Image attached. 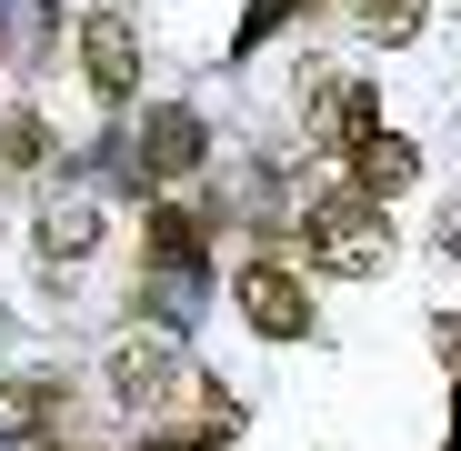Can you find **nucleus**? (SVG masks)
<instances>
[{"label":"nucleus","instance_id":"f257e3e1","mask_svg":"<svg viewBox=\"0 0 461 451\" xmlns=\"http://www.w3.org/2000/svg\"><path fill=\"white\" fill-rule=\"evenodd\" d=\"M301 251H312L321 271H341V281H371L381 261H392V221H381V201H361V191H321L312 221H301Z\"/></svg>","mask_w":461,"mask_h":451},{"label":"nucleus","instance_id":"f03ea898","mask_svg":"<svg viewBox=\"0 0 461 451\" xmlns=\"http://www.w3.org/2000/svg\"><path fill=\"white\" fill-rule=\"evenodd\" d=\"M111 392H121L131 411H171V401L191 392L181 341H171V331H131V341H111Z\"/></svg>","mask_w":461,"mask_h":451},{"label":"nucleus","instance_id":"7ed1b4c3","mask_svg":"<svg viewBox=\"0 0 461 451\" xmlns=\"http://www.w3.org/2000/svg\"><path fill=\"white\" fill-rule=\"evenodd\" d=\"M81 70H91L101 101H121V91L140 81V31H131L121 11H91V21H81Z\"/></svg>","mask_w":461,"mask_h":451},{"label":"nucleus","instance_id":"20e7f679","mask_svg":"<svg viewBox=\"0 0 461 451\" xmlns=\"http://www.w3.org/2000/svg\"><path fill=\"white\" fill-rule=\"evenodd\" d=\"M371 131H381L371 81H321V91H312V140H321V150H361Z\"/></svg>","mask_w":461,"mask_h":451},{"label":"nucleus","instance_id":"39448f33","mask_svg":"<svg viewBox=\"0 0 461 451\" xmlns=\"http://www.w3.org/2000/svg\"><path fill=\"white\" fill-rule=\"evenodd\" d=\"M241 311H251V331H271V341L312 331V301H301V281H291L281 261H251V271H241Z\"/></svg>","mask_w":461,"mask_h":451},{"label":"nucleus","instance_id":"423d86ee","mask_svg":"<svg viewBox=\"0 0 461 451\" xmlns=\"http://www.w3.org/2000/svg\"><path fill=\"white\" fill-rule=\"evenodd\" d=\"M351 171H361V201H392V191H411V140H392V131H371L361 150H351Z\"/></svg>","mask_w":461,"mask_h":451},{"label":"nucleus","instance_id":"0eeeda50","mask_svg":"<svg viewBox=\"0 0 461 451\" xmlns=\"http://www.w3.org/2000/svg\"><path fill=\"white\" fill-rule=\"evenodd\" d=\"M91 241H101V211H91V201H60V211L41 221V251H50V261H81Z\"/></svg>","mask_w":461,"mask_h":451},{"label":"nucleus","instance_id":"6e6552de","mask_svg":"<svg viewBox=\"0 0 461 451\" xmlns=\"http://www.w3.org/2000/svg\"><path fill=\"white\" fill-rule=\"evenodd\" d=\"M201 161V121L191 111H150V171H191Z\"/></svg>","mask_w":461,"mask_h":451},{"label":"nucleus","instance_id":"1a4fd4ad","mask_svg":"<svg viewBox=\"0 0 461 451\" xmlns=\"http://www.w3.org/2000/svg\"><path fill=\"white\" fill-rule=\"evenodd\" d=\"M60 411V382H41V371H31V382H11V392H0V431H41Z\"/></svg>","mask_w":461,"mask_h":451},{"label":"nucleus","instance_id":"9d476101","mask_svg":"<svg viewBox=\"0 0 461 451\" xmlns=\"http://www.w3.org/2000/svg\"><path fill=\"white\" fill-rule=\"evenodd\" d=\"M150 251H161L171 271H191V261H201V221H191V211H150Z\"/></svg>","mask_w":461,"mask_h":451},{"label":"nucleus","instance_id":"9b49d317","mask_svg":"<svg viewBox=\"0 0 461 451\" xmlns=\"http://www.w3.org/2000/svg\"><path fill=\"white\" fill-rule=\"evenodd\" d=\"M351 21H361L371 41H411V31H421V0H351Z\"/></svg>","mask_w":461,"mask_h":451},{"label":"nucleus","instance_id":"f8f14e48","mask_svg":"<svg viewBox=\"0 0 461 451\" xmlns=\"http://www.w3.org/2000/svg\"><path fill=\"white\" fill-rule=\"evenodd\" d=\"M31 161H41V121L21 111L11 131H0V171H31Z\"/></svg>","mask_w":461,"mask_h":451},{"label":"nucleus","instance_id":"ddd939ff","mask_svg":"<svg viewBox=\"0 0 461 451\" xmlns=\"http://www.w3.org/2000/svg\"><path fill=\"white\" fill-rule=\"evenodd\" d=\"M291 11H301V0H251V21H241V41H261V31H271V21H291Z\"/></svg>","mask_w":461,"mask_h":451},{"label":"nucleus","instance_id":"4468645a","mask_svg":"<svg viewBox=\"0 0 461 451\" xmlns=\"http://www.w3.org/2000/svg\"><path fill=\"white\" fill-rule=\"evenodd\" d=\"M441 261H461V201L441 211Z\"/></svg>","mask_w":461,"mask_h":451},{"label":"nucleus","instance_id":"2eb2a0df","mask_svg":"<svg viewBox=\"0 0 461 451\" xmlns=\"http://www.w3.org/2000/svg\"><path fill=\"white\" fill-rule=\"evenodd\" d=\"M441 361H461V321H441Z\"/></svg>","mask_w":461,"mask_h":451},{"label":"nucleus","instance_id":"dca6fc26","mask_svg":"<svg viewBox=\"0 0 461 451\" xmlns=\"http://www.w3.org/2000/svg\"><path fill=\"white\" fill-rule=\"evenodd\" d=\"M161 451H191V441H161Z\"/></svg>","mask_w":461,"mask_h":451}]
</instances>
